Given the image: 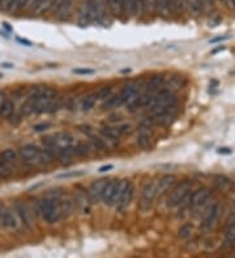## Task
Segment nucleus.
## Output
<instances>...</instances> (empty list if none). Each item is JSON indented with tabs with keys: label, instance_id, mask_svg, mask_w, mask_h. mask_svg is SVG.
Instances as JSON below:
<instances>
[{
	"label": "nucleus",
	"instance_id": "obj_28",
	"mask_svg": "<svg viewBox=\"0 0 235 258\" xmlns=\"http://www.w3.org/2000/svg\"><path fill=\"white\" fill-rule=\"evenodd\" d=\"M108 10L114 17L122 16V0H106Z\"/></svg>",
	"mask_w": 235,
	"mask_h": 258
},
{
	"label": "nucleus",
	"instance_id": "obj_21",
	"mask_svg": "<svg viewBox=\"0 0 235 258\" xmlns=\"http://www.w3.org/2000/svg\"><path fill=\"white\" fill-rule=\"evenodd\" d=\"M15 112V103L11 99H6L0 105V119L11 118Z\"/></svg>",
	"mask_w": 235,
	"mask_h": 258
},
{
	"label": "nucleus",
	"instance_id": "obj_32",
	"mask_svg": "<svg viewBox=\"0 0 235 258\" xmlns=\"http://www.w3.org/2000/svg\"><path fill=\"white\" fill-rule=\"evenodd\" d=\"M171 11L174 15H182L186 11V0H171Z\"/></svg>",
	"mask_w": 235,
	"mask_h": 258
},
{
	"label": "nucleus",
	"instance_id": "obj_44",
	"mask_svg": "<svg viewBox=\"0 0 235 258\" xmlns=\"http://www.w3.org/2000/svg\"><path fill=\"white\" fill-rule=\"evenodd\" d=\"M78 131L80 132H82V133H85V134H88L89 137H90V136H93V128L90 127V125H78Z\"/></svg>",
	"mask_w": 235,
	"mask_h": 258
},
{
	"label": "nucleus",
	"instance_id": "obj_7",
	"mask_svg": "<svg viewBox=\"0 0 235 258\" xmlns=\"http://www.w3.org/2000/svg\"><path fill=\"white\" fill-rule=\"evenodd\" d=\"M157 185L156 181H150L144 185L143 190H141L140 201H139V209L141 211H148V210L152 209L153 206L154 199L157 198Z\"/></svg>",
	"mask_w": 235,
	"mask_h": 258
},
{
	"label": "nucleus",
	"instance_id": "obj_23",
	"mask_svg": "<svg viewBox=\"0 0 235 258\" xmlns=\"http://www.w3.org/2000/svg\"><path fill=\"white\" fill-rule=\"evenodd\" d=\"M101 134L104 138H107L108 141L114 142V144L119 142V137H121V134H119L116 128H112V127H102Z\"/></svg>",
	"mask_w": 235,
	"mask_h": 258
},
{
	"label": "nucleus",
	"instance_id": "obj_50",
	"mask_svg": "<svg viewBox=\"0 0 235 258\" xmlns=\"http://www.w3.org/2000/svg\"><path fill=\"white\" fill-rule=\"evenodd\" d=\"M112 168H114V166H112V164H106V166H102L98 171L102 173V172H107V171L112 170Z\"/></svg>",
	"mask_w": 235,
	"mask_h": 258
},
{
	"label": "nucleus",
	"instance_id": "obj_30",
	"mask_svg": "<svg viewBox=\"0 0 235 258\" xmlns=\"http://www.w3.org/2000/svg\"><path fill=\"white\" fill-rule=\"evenodd\" d=\"M136 0H122V15L131 17L134 16V8Z\"/></svg>",
	"mask_w": 235,
	"mask_h": 258
},
{
	"label": "nucleus",
	"instance_id": "obj_17",
	"mask_svg": "<svg viewBox=\"0 0 235 258\" xmlns=\"http://www.w3.org/2000/svg\"><path fill=\"white\" fill-rule=\"evenodd\" d=\"M19 225L20 219L17 216V212L15 210L10 209V207H6V211H4V228L16 229L19 228Z\"/></svg>",
	"mask_w": 235,
	"mask_h": 258
},
{
	"label": "nucleus",
	"instance_id": "obj_40",
	"mask_svg": "<svg viewBox=\"0 0 235 258\" xmlns=\"http://www.w3.org/2000/svg\"><path fill=\"white\" fill-rule=\"evenodd\" d=\"M111 93H112V88H111V86H103V88H101L97 92L98 99H103L104 101V99L110 97Z\"/></svg>",
	"mask_w": 235,
	"mask_h": 258
},
{
	"label": "nucleus",
	"instance_id": "obj_22",
	"mask_svg": "<svg viewBox=\"0 0 235 258\" xmlns=\"http://www.w3.org/2000/svg\"><path fill=\"white\" fill-rule=\"evenodd\" d=\"M186 11L189 15L199 16L202 12V2L201 0H186Z\"/></svg>",
	"mask_w": 235,
	"mask_h": 258
},
{
	"label": "nucleus",
	"instance_id": "obj_25",
	"mask_svg": "<svg viewBox=\"0 0 235 258\" xmlns=\"http://www.w3.org/2000/svg\"><path fill=\"white\" fill-rule=\"evenodd\" d=\"M77 19H78V24H80L81 27H85L86 24L90 23V17H89V10H88V3H86V2H84L81 7H80V10H78Z\"/></svg>",
	"mask_w": 235,
	"mask_h": 258
},
{
	"label": "nucleus",
	"instance_id": "obj_12",
	"mask_svg": "<svg viewBox=\"0 0 235 258\" xmlns=\"http://www.w3.org/2000/svg\"><path fill=\"white\" fill-rule=\"evenodd\" d=\"M176 183V177L174 175H163L156 181L157 185V196L166 194Z\"/></svg>",
	"mask_w": 235,
	"mask_h": 258
},
{
	"label": "nucleus",
	"instance_id": "obj_15",
	"mask_svg": "<svg viewBox=\"0 0 235 258\" xmlns=\"http://www.w3.org/2000/svg\"><path fill=\"white\" fill-rule=\"evenodd\" d=\"M209 198H210V190L208 188H200L191 194L189 205L192 206L193 209H196V207L201 206L202 203H205Z\"/></svg>",
	"mask_w": 235,
	"mask_h": 258
},
{
	"label": "nucleus",
	"instance_id": "obj_24",
	"mask_svg": "<svg viewBox=\"0 0 235 258\" xmlns=\"http://www.w3.org/2000/svg\"><path fill=\"white\" fill-rule=\"evenodd\" d=\"M118 106H122L121 105V97L119 94H115V95H110L108 98H106L103 101L101 106V110L102 111H108V110H112V108L118 107Z\"/></svg>",
	"mask_w": 235,
	"mask_h": 258
},
{
	"label": "nucleus",
	"instance_id": "obj_19",
	"mask_svg": "<svg viewBox=\"0 0 235 258\" xmlns=\"http://www.w3.org/2000/svg\"><path fill=\"white\" fill-rule=\"evenodd\" d=\"M170 14H173L171 0H157V15L163 19H167Z\"/></svg>",
	"mask_w": 235,
	"mask_h": 258
},
{
	"label": "nucleus",
	"instance_id": "obj_29",
	"mask_svg": "<svg viewBox=\"0 0 235 258\" xmlns=\"http://www.w3.org/2000/svg\"><path fill=\"white\" fill-rule=\"evenodd\" d=\"M13 175V168L8 162L0 158V177L2 179H10Z\"/></svg>",
	"mask_w": 235,
	"mask_h": 258
},
{
	"label": "nucleus",
	"instance_id": "obj_51",
	"mask_svg": "<svg viewBox=\"0 0 235 258\" xmlns=\"http://www.w3.org/2000/svg\"><path fill=\"white\" fill-rule=\"evenodd\" d=\"M225 4L230 10H235V0H225Z\"/></svg>",
	"mask_w": 235,
	"mask_h": 258
},
{
	"label": "nucleus",
	"instance_id": "obj_8",
	"mask_svg": "<svg viewBox=\"0 0 235 258\" xmlns=\"http://www.w3.org/2000/svg\"><path fill=\"white\" fill-rule=\"evenodd\" d=\"M176 118V106H173V107L165 108V110H161L158 112H154L152 114V119L150 121L153 124L161 125V127H169L174 123Z\"/></svg>",
	"mask_w": 235,
	"mask_h": 258
},
{
	"label": "nucleus",
	"instance_id": "obj_42",
	"mask_svg": "<svg viewBox=\"0 0 235 258\" xmlns=\"http://www.w3.org/2000/svg\"><path fill=\"white\" fill-rule=\"evenodd\" d=\"M64 2L65 0H54V2H52V6H51V10H50V12L58 15V12L60 11V8H62V6L64 4Z\"/></svg>",
	"mask_w": 235,
	"mask_h": 258
},
{
	"label": "nucleus",
	"instance_id": "obj_13",
	"mask_svg": "<svg viewBox=\"0 0 235 258\" xmlns=\"http://www.w3.org/2000/svg\"><path fill=\"white\" fill-rule=\"evenodd\" d=\"M152 142H153V138H152V133L149 131V125H145V123H143L140 127L139 136H137V145L143 150H149L152 145H153Z\"/></svg>",
	"mask_w": 235,
	"mask_h": 258
},
{
	"label": "nucleus",
	"instance_id": "obj_52",
	"mask_svg": "<svg viewBox=\"0 0 235 258\" xmlns=\"http://www.w3.org/2000/svg\"><path fill=\"white\" fill-rule=\"evenodd\" d=\"M223 40H227V37H218V38H214V40L210 41V43H215V42H218V41H223Z\"/></svg>",
	"mask_w": 235,
	"mask_h": 258
},
{
	"label": "nucleus",
	"instance_id": "obj_6",
	"mask_svg": "<svg viewBox=\"0 0 235 258\" xmlns=\"http://www.w3.org/2000/svg\"><path fill=\"white\" fill-rule=\"evenodd\" d=\"M219 215H221V206H219L218 202L212 201L205 209V211L201 214L202 229L209 231V229L214 228L217 222H218Z\"/></svg>",
	"mask_w": 235,
	"mask_h": 258
},
{
	"label": "nucleus",
	"instance_id": "obj_46",
	"mask_svg": "<svg viewBox=\"0 0 235 258\" xmlns=\"http://www.w3.org/2000/svg\"><path fill=\"white\" fill-rule=\"evenodd\" d=\"M38 2H39V0H29V3H28V6H26L25 11H28V12L33 14V12H34V10L37 8V6H38Z\"/></svg>",
	"mask_w": 235,
	"mask_h": 258
},
{
	"label": "nucleus",
	"instance_id": "obj_14",
	"mask_svg": "<svg viewBox=\"0 0 235 258\" xmlns=\"http://www.w3.org/2000/svg\"><path fill=\"white\" fill-rule=\"evenodd\" d=\"M15 211L17 212V216H19L20 220L23 222V224L25 225V227H28V228H30L33 223L32 212L29 211V207L26 206V203L21 202V201L16 202V205H15Z\"/></svg>",
	"mask_w": 235,
	"mask_h": 258
},
{
	"label": "nucleus",
	"instance_id": "obj_54",
	"mask_svg": "<svg viewBox=\"0 0 235 258\" xmlns=\"http://www.w3.org/2000/svg\"><path fill=\"white\" fill-rule=\"evenodd\" d=\"M230 258H235V254H232V255H231V257H230Z\"/></svg>",
	"mask_w": 235,
	"mask_h": 258
},
{
	"label": "nucleus",
	"instance_id": "obj_27",
	"mask_svg": "<svg viewBox=\"0 0 235 258\" xmlns=\"http://www.w3.org/2000/svg\"><path fill=\"white\" fill-rule=\"evenodd\" d=\"M97 101H98L97 92L91 93V94L86 95V97H85V98H84V101H82V103H81L82 111H90L91 108H93L95 106Z\"/></svg>",
	"mask_w": 235,
	"mask_h": 258
},
{
	"label": "nucleus",
	"instance_id": "obj_53",
	"mask_svg": "<svg viewBox=\"0 0 235 258\" xmlns=\"http://www.w3.org/2000/svg\"><path fill=\"white\" fill-rule=\"evenodd\" d=\"M218 153H226V154H230V153H231V151L228 150V149H219Z\"/></svg>",
	"mask_w": 235,
	"mask_h": 258
},
{
	"label": "nucleus",
	"instance_id": "obj_35",
	"mask_svg": "<svg viewBox=\"0 0 235 258\" xmlns=\"http://www.w3.org/2000/svg\"><path fill=\"white\" fill-rule=\"evenodd\" d=\"M73 151H75V155H78V157H86L89 155V146L86 144H77L76 146H73Z\"/></svg>",
	"mask_w": 235,
	"mask_h": 258
},
{
	"label": "nucleus",
	"instance_id": "obj_48",
	"mask_svg": "<svg viewBox=\"0 0 235 258\" xmlns=\"http://www.w3.org/2000/svg\"><path fill=\"white\" fill-rule=\"evenodd\" d=\"M13 0H2L0 2V8L3 11H6V12H8L10 11V7H11V4H12Z\"/></svg>",
	"mask_w": 235,
	"mask_h": 258
},
{
	"label": "nucleus",
	"instance_id": "obj_10",
	"mask_svg": "<svg viewBox=\"0 0 235 258\" xmlns=\"http://www.w3.org/2000/svg\"><path fill=\"white\" fill-rule=\"evenodd\" d=\"M134 196H135V186L131 181H128L126 188H124V190L122 192L121 197H119V199H118L116 205H115L118 211H124V210L127 209L128 206H130V203L132 202Z\"/></svg>",
	"mask_w": 235,
	"mask_h": 258
},
{
	"label": "nucleus",
	"instance_id": "obj_37",
	"mask_svg": "<svg viewBox=\"0 0 235 258\" xmlns=\"http://www.w3.org/2000/svg\"><path fill=\"white\" fill-rule=\"evenodd\" d=\"M90 142H91V145L94 146L95 150L103 151L104 149H106V145H104L103 140H101V138L95 137V136H90Z\"/></svg>",
	"mask_w": 235,
	"mask_h": 258
},
{
	"label": "nucleus",
	"instance_id": "obj_45",
	"mask_svg": "<svg viewBox=\"0 0 235 258\" xmlns=\"http://www.w3.org/2000/svg\"><path fill=\"white\" fill-rule=\"evenodd\" d=\"M116 129H118V132H119V134H121V136H124V134L131 133V125H128V124L119 125V127H116Z\"/></svg>",
	"mask_w": 235,
	"mask_h": 258
},
{
	"label": "nucleus",
	"instance_id": "obj_39",
	"mask_svg": "<svg viewBox=\"0 0 235 258\" xmlns=\"http://www.w3.org/2000/svg\"><path fill=\"white\" fill-rule=\"evenodd\" d=\"M144 14H145V10H144V0H136L134 8V16L141 17Z\"/></svg>",
	"mask_w": 235,
	"mask_h": 258
},
{
	"label": "nucleus",
	"instance_id": "obj_43",
	"mask_svg": "<svg viewBox=\"0 0 235 258\" xmlns=\"http://www.w3.org/2000/svg\"><path fill=\"white\" fill-rule=\"evenodd\" d=\"M73 73H76V75L86 76V75H93L94 71H93V69H89V68H76V69H73Z\"/></svg>",
	"mask_w": 235,
	"mask_h": 258
},
{
	"label": "nucleus",
	"instance_id": "obj_9",
	"mask_svg": "<svg viewBox=\"0 0 235 258\" xmlns=\"http://www.w3.org/2000/svg\"><path fill=\"white\" fill-rule=\"evenodd\" d=\"M140 95V88L136 82H130L127 85L122 89V92L119 93L121 97V105H130L131 102H134L135 99Z\"/></svg>",
	"mask_w": 235,
	"mask_h": 258
},
{
	"label": "nucleus",
	"instance_id": "obj_49",
	"mask_svg": "<svg viewBox=\"0 0 235 258\" xmlns=\"http://www.w3.org/2000/svg\"><path fill=\"white\" fill-rule=\"evenodd\" d=\"M4 211H6V206L0 203V228L4 227Z\"/></svg>",
	"mask_w": 235,
	"mask_h": 258
},
{
	"label": "nucleus",
	"instance_id": "obj_38",
	"mask_svg": "<svg viewBox=\"0 0 235 258\" xmlns=\"http://www.w3.org/2000/svg\"><path fill=\"white\" fill-rule=\"evenodd\" d=\"M178 233H179V237L182 238H187L191 236V233H192V225L191 224H183L182 227L179 228V231H178Z\"/></svg>",
	"mask_w": 235,
	"mask_h": 258
},
{
	"label": "nucleus",
	"instance_id": "obj_41",
	"mask_svg": "<svg viewBox=\"0 0 235 258\" xmlns=\"http://www.w3.org/2000/svg\"><path fill=\"white\" fill-rule=\"evenodd\" d=\"M84 171H73V172H67L62 173V175H58V179H69V177H76V176H82L84 175Z\"/></svg>",
	"mask_w": 235,
	"mask_h": 258
},
{
	"label": "nucleus",
	"instance_id": "obj_3",
	"mask_svg": "<svg viewBox=\"0 0 235 258\" xmlns=\"http://www.w3.org/2000/svg\"><path fill=\"white\" fill-rule=\"evenodd\" d=\"M42 144L46 150L50 151L55 158V153L60 149H69L75 146V138L68 132H58L43 138Z\"/></svg>",
	"mask_w": 235,
	"mask_h": 258
},
{
	"label": "nucleus",
	"instance_id": "obj_34",
	"mask_svg": "<svg viewBox=\"0 0 235 258\" xmlns=\"http://www.w3.org/2000/svg\"><path fill=\"white\" fill-rule=\"evenodd\" d=\"M144 10L147 15H156L157 0H144Z\"/></svg>",
	"mask_w": 235,
	"mask_h": 258
},
{
	"label": "nucleus",
	"instance_id": "obj_47",
	"mask_svg": "<svg viewBox=\"0 0 235 258\" xmlns=\"http://www.w3.org/2000/svg\"><path fill=\"white\" fill-rule=\"evenodd\" d=\"M50 127H51V125H50L49 123H42V124L34 125V127H33V131L42 132V131H46V129H49Z\"/></svg>",
	"mask_w": 235,
	"mask_h": 258
},
{
	"label": "nucleus",
	"instance_id": "obj_1",
	"mask_svg": "<svg viewBox=\"0 0 235 258\" xmlns=\"http://www.w3.org/2000/svg\"><path fill=\"white\" fill-rule=\"evenodd\" d=\"M20 158L25 162L26 164L34 167H41L45 164L51 163L52 160L55 159L50 151L46 149H39L37 145L33 144H26L24 145L19 150Z\"/></svg>",
	"mask_w": 235,
	"mask_h": 258
},
{
	"label": "nucleus",
	"instance_id": "obj_11",
	"mask_svg": "<svg viewBox=\"0 0 235 258\" xmlns=\"http://www.w3.org/2000/svg\"><path fill=\"white\" fill-rule=\"evenodd\" d=\"M108 179H98L90 184L88 189V198L93 203H98L102 201V193H103L104 185Z\"/></svg>",
	"mask_w": 235,
	"mask_h": 258
},
{
	"label": "nucleus",
	"instance_id": "obj_31",
	"mask_svg": "<svg viewBox=\"0 0 235 258\" xmlns=\"http://www.w3.org/2000/svg\"><path fill=\"white\" fill-rule=\"evenodd\" d=\"M52 2H54V0H39L38 6H37V8L34 10L33 15H42L46 14V12H49V11L51 10Z\"/></svg>",
	"mask_w": 235,
	"mask_h": 258
},
{
	"label": "nucleus",
	"instance_id": "obj_36",
	"mask_svg": "<svg viewBox=\"0 0 235 258\" xmlns=\"http://www.w3.org/2000/svg\"><path fill=\"white\" fill-rule=\"evenodd\" d=\"M71 7H72V0H65L64 4H63L62 8H60V11L58 12V16L60 17V19H65V17L68 16Z\"/></svg>",
	"mask_w": 235,
	"mask_h": 258
},
{
	"label": "nucleus",
	"instance_id": "obj_26",
	"mask_svg": "<svg viewBox=\"0 0 235 258\" xmlns=\"http://www.w3.org/2000/svg\"><path fill=\"white\" fill-rule=\"evenodd\" d=\"M0 158L8 162L10 164H16L19 162L20 154L16 150H13V149H7V150H4L3 153L0 154Z\"/></svg>",
	"mask_w": 235,
	"mask_h": 258
},
{
	"label": "nucleus",
	"instance_id": "obj_18",
	"mask_svg": "<svg viewBox=\"0 0 235 258\" xmlns=\"http://www.w3.org/2000/svg\"><path fill=\"white\" fill-rule=\"evenodd\" d=\"M118 181H119V180H114V179L107 180V183H106V185H104L103 193H102V201H103L104 203L110 205L112 198H114L115 192H116Z\"/></svg>",
	"mask_w": 235,
	"mask_h": 258
},
{
	"label": "nucleus",
	"instance_id": "obj_55",
	"mask_svg": "<svg viewBox=\"0 0 235 258\" xmlns=\"http://www.w3.org/2000/svg\"><path fill=\"white\" fill-rule=\"evenodd\" d=\"M0 2H2V0H0Z\"/></svg>",
	"mask_w": 235,
	"mask_h": 258
},
{
	"label": "nucleus",
	"instance_id": "obj_4",
	"mask_svg": "<svg viewBox=\"0 0 235 258\" xmlns=\"http://www.w3.org/2000/svg\"><path fill=\"white\" fill-rule=\"evenodd\" d=\"M191 189H192V183L189 180H183L180 183L175 184L171 192L169 193L167 205L171 207L184 206L187 203V199L191 197Z\"/></svg>",
	"mask_w": 235,
	"mask_h": 258
},
{
	"label": "nucleus",
	"instance_id": "obj_33",
	"mask_svg": "<svg viewBox=\"0 0 235 258\" xmlns=\"http://www.w3.org/2000/svg\"><path fill=\"white\" fill-rule=\"evenodd\" d=\"M28 3H29V0H13L8 12H20V11L25 10Z\"/></svg>",
	"mask_w": 235,
	"mask_h": 258
},
{
	"label": "nucleus",
	"instance_id": "obj_20",
	"mask_svg": "<svg viewBox=\"0 0 235 258\" xmlns=\"http://www.w3.org/2000/svg\"><path fill=\"white\" fill-rule=\"evenodd\" d=\"M213 183H214V185L217 186L219 190H222V192H228V190L231 189L232 186H234V183H232L231 180L226 176H222V175H217V176H214Z\"/></svg>",
	"mask_w": 235,
	"mask_h": 258
},
{
	"label": "nucleus",
	"instance_id": "obj_5",
	"mask_svg": "<svg viewBox=\"0 0 235 258\" xmlns=\"http://www.w3.org/2000/svg\"><path fill=\"white\" fill-rule=\"evenodd\" d=\"M176 106V98L174 93L169 89H162V90H158V92L154 94L153 101L150 103V110H152V114L154 112H158L161 110H165V108L173 107Z\"/></svg>",
	"mask_w": 235,
	"mask_h": 258
},
{
	"label": "nucleus",
	"instance_id": "obj_2",
	"mask_svg": "<svg viewBox=\"0 0 235 258\" xmlns=\"http://www.w3.org/2000/svg\"><path fill=\"white\" fill-rule=\"evenodd\" d=\"M38 215L47 223H56L63 218L62 202L56 197H46L37 205Z\"/></svg>",
	"mask_w": 235,
	"mask_h": 258
},
{
	"label": "nucleus",
	"instance_id": "obj_16",
	"mask_svg": "<svg viewBox=\"0 0 235 258\" xmlns=\"http://www.w3.org/2000/svg\"><path fill=\"white\" fill-rule=\"evenodd\" d=\"M235 244V214L230 215L226 223L225 229V245L226 246H232Z\"/></svg>",
	"mask_w": 235,
	"mask_h": 258
}]
</instances>
